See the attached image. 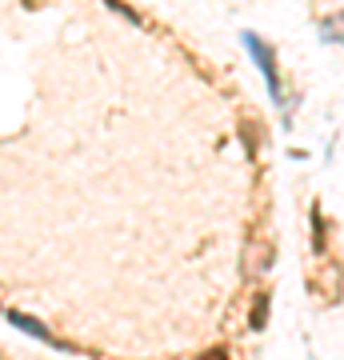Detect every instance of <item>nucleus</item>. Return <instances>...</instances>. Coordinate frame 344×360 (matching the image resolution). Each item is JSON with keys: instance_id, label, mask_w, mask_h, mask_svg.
<instances>
[{"instance_id": "f257e3e1", "label": "nucleus", "mask_w": 344, "mask_h": 360, "mask_svg": "<svg viewBox=\"0 0 344 360\" xmlns=\"http://www.w3.org/2000/svg\"><path fill=\"white\" fill-rule=\"evenodd\" d=\"M244 44H248V52H253L256 60H260V72H265V80H268V89H272V101L281 104V77H276V60H272V49H265L260 40L248 32L244 37Z\"/></svg>"}, {"instance_id": "f03ea898", "label": "nucleus", "mask_w": 344, "mask_h": 360, "mask_svg": "<svg viewBox=\"0 0 344 360\" xmlns=\"http://www.w3.org/2000/svg\"><path fill=\"white\" fill-rule=\"evenodd\" d=\"M265 321H268V292H260V296H256V304H253L248 324H253V328H265Z\"/></svg>"}, {"instance_id": "7ed1b4c3", "label": "nucleus", "mask_w": 344, "mask_h": 360, "mask_svg": "<svg viewBox=\"0 0 344 360\" xmlns=\"http://www.w3.org/2000/svg\"><path fill=\"white\" fill-rule=\"evenodd\" d=\"M13 324H20L25 333H32V336H44V340H49V333H44V328H40L37 321H28V316H20V312H13Z\"/></svg>"}]
</instances>
